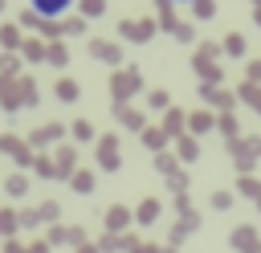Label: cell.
<instances>
[{
    "label": "cell",
    "instance_id": "6da1fadb",
    "mask_svg": "<svg viewBox=\"0 0 261 253\" xmlns=\"http://www.w3.org/2000/svg\"><path fill=\"white\" fill-rule=\"evenodd\" d=\"M73 4H77V0H29V8H33L41 20H57V16H65Z\"/></svg>",
    "mask_w": 261,
    "mask_h": 253
},
{
    "label": "cell",
    "instance_id": "7a4b0ae2",
    "mask_svg": "<svg viewBox=\"0 0 261 253\" xmlns=\"http://www.w3.org/2000/svg\"><path fill=\"white\" fill-rule=\"evenodd\" d=\"M171 4H196V0H171Z\"/></svg>",
    "mask_w": 261,
    "mask_h": 253
}]
</instances>
